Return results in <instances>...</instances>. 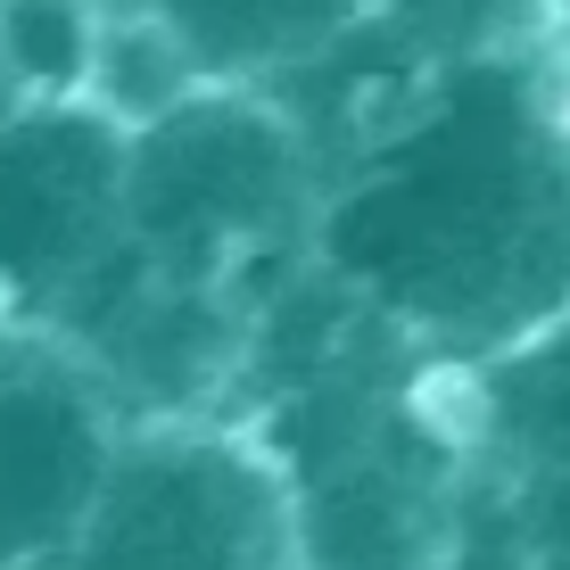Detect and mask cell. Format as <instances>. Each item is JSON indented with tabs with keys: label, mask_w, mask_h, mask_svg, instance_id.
I'll list each match as a JSON object with an SVG mask.
<instances>
[{
	"label": "cell",
	"mask_w": 570,
	"mask_h": 570,
	"mask_svg": "<svg viewBox=\"0 0 570 570\" xmlns=\"http://www.w3.org/2000/svg\"><path fill=\"white\" fill-rule=\"evenodd\" d=\"M0 108H17V100H9V83H0Z\"/></svg>",
	"instance_id": "12"
},
{
	"label": "cell",
	"mask_w": 570,
	"mask_h": 570,
	"mask_svg": "<svg viewBox=\"0 0 570 570\" xmlns=\"http://www.w3.org/2000/svg\"><path fill=\"white\" fill-rule=\"evenodd\" d=\"M125 414L50 331L0 323V570H58L91 521Z\"/></svg>",
	"instance_id": "5"
},
{
	"label": "cell",
	"mask_w": 570,
	"mask_h": 570,
	"mask_svg": "<svg viewBox=\"0 0 570 570\" xmlns=\"http://www.w3.org/2000/svg\"><path fill=\"white\" fill-rule=\"evenodd\" d=\"M125 248V125L91 100L0 108V323L42 331Z\"/></svg>",
	"instance_id": "4"
},
{
	"label": "cell",
	"mask_w": 570,
	"mask_h": 570,
	"mask_svg": "<svg viewBox=\"0 0 570 570\" xmlns=\"http://www.w3.org/2000/svg\"><path fill=\"white\" fill-rule=\"evenodd\" d=\"M183 50L199 58L207 83H282L289 67H306L331 33H347L372 0H149Z\"/></svg>",
	"instance_id": "7"
},
{
	"label": "cell",
	"mask_w": 570,
	"mask_h": 570,
	"mask_svg": "<svg viewBox=\"0 0 570 570\" xmlns=\"http://www.w3.org/2000/svg\"><path fill=\"white\" fill-rule=\"evenodd\" d=\"M554 42H562V58H570V0H554Z\"/></svg>",
	"instance_id": "11"
},
{
	"label": "cell",
	"mask_w": 570,
	"mask_h": 570,
	"mask_svg": "<svg viewBox=\"0 0 570 570\" xmlns=\"http://www.w3.org/2000/svg\"><path fill=\"white\" fill-rule=\"evenodd\" d=\"M471 471L504 504L521 570H570V314L513 356L455 372Z\"/></svg>",
	"instance_id": "6"
},
{
	"label": "cell",
	"mask_w": 570,
	"mask_h": 570,
	"mask_svg": "<svg viewBox=\"0 0 570 570\" xmlns=\"http://www.w3.org/2000/svg\"><path fill=\"white\" fill-rule=\"evenodd\" d=\"M306 257L422 364L480 372L570 314V58L538 42L439 67L323 174Z\"/></svg>",
	"instance_id": "1"
},
{
	"label": "cell",
	"mask_w": 570,
	"mask_h": 570,
	"mask_svg": "<svg viewBox=\"0 0 570 570\" xmlns=\"http://www.w3.org/2000/svg\"><path fill=\"white\" fill-rule=\"evenodd\" d=\"M108 0H0V83L9 100H83Z\"/></svg>",
	"instance_id": "9"
},
{
	"label": "cell",
	"mask_w": 570,
	"mask_h": 570,
	"mask_svg": "<svg viewBox=\"0 0 570 570\" xmlns=\"http://www.w3.org/2000/svg\"><path fill=\"white\" fill-rule=\"evenodd\" d=\"M58 570H298L289 471L240 414L125 422Z\"/></svg>",
	"instance_id": "3"
},
{
	"label": "cell",
	"mask_w": 570,
	"mask_h": 570,
	"mask_svg": "<svg viewBox=\"0 0 570 570\" xmlns=\"http://www.w3.org/2000/svg\"><path fill=\"white\" fill-rule=\"evenodd\" d=\"M314 199V149L257 83H199L125 132V240L157 273L232 289L240 306L306 257Z\"/></svg>",
	"instance_id": "2"
},
{
	"label": "cell",
	"mask_w": 570,
	"mask_h": 570,
	"mask_svg": "<svg viewBox=\"0 0 570 570\" xmlns=\"http://www.w3.org/2000/svg\"><path fill=\"white\" fill-rule=\"evenodd\" d=\"M372 17H389L430 67H455L480 50L538 42L554 26V0H372Z\"/></svg>",
	"instance_id": "10"
},
{
	"label": "cell",
	"mask_w": 570,
	"mask_h": 570,
	"mask_svg": "<svg viewBox=\"0 0 570 570\" xmlns=\"http://www.w3.org/2000/svg\"><path fill=\"white\" fill-rule=\"evenodd\" d=\"M199 58L183 50V33L166 26V17L149 9V0H108V26H100V58H91V83L83 100L116 116V125H149V116L183 108L190 91H199Z\"/></svg>",
	"instance_id": "8"
}]
</instances>
